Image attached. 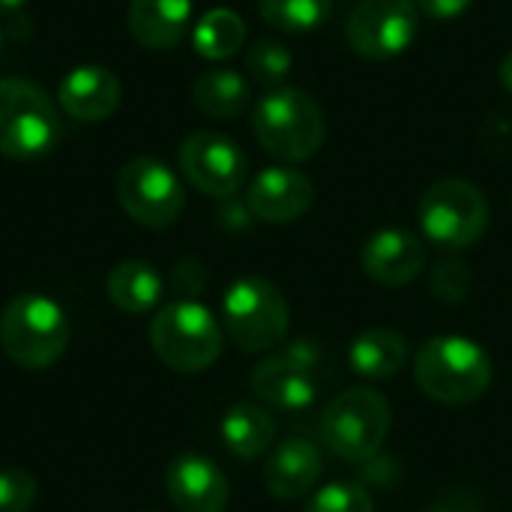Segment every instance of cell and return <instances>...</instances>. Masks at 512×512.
<instances>
[{"mask_svg": "<svg viewBox=\"0 0 512 512\" xmlns=\"http://www.w3.org/2000/svg\"><path fill=\"white\" fill-rule=\"evenodd\" d=\"M492 357L465 336H435L420 345L414 360L417 387L441 405H468L492 384Z\"/></svg>", "mask_w": 512, "mask_h": 512, "instance_id": "obj_1", "label": "cell"}, {"mask_svg": "<svg viewBox=\"0 0 512 512\" xmlns=\"http://www.w3.org/2000/svg\"><path fill=\"white\" fill-rule=\"evenodd\" d=\"M252 132L273 159L306 162L321 150L327 138V120L321 105L306 90L276 87L267 90L255 105Z\"/></svg>", "mask_w": 512, "mask_h": 512, "instance_id": "obj_2", "label": "cell"}, {"mask_svg": "<svg viewBox=\"0 0 512 512\" xmlns=\"http://www.w3.org/2000/svg\"><path fill=\"white\" fill-rule=\"evenodd\" d=\"M69 336L72 327L63 306L45 294H18L0 312V348L21 369L54 366Z\"/></svg>", "mask_w": 512, "mask_h": 512, "instance_id": "obj_3", "label": "cell"}, {"mask_svg": "<svg viewBox=\"0 0 512 512\" xmlns=\"http://www.w3.org/2000/svg\"><path fill=\"white\" fill-rule=\"evenodd\" d=\"M393 426V408L372 387L339 393L321 414V438L327 450L351 465H366L381 456Z\"/></svg>", "mask_w": 512, "mask_h": 512, "instance_id": "obj_4", "label": "cell"}, {"mask_svg": "<svg viewBox=\"0 0 512 512\" xmlns=\"http://www.w3.org/2000/svg\"><path fill=\"white\" fill-rule=\"evenodd\" d=\"M150 345L168 369L198 375L219 360L222 327L207 306L195 300H174L150 321Z\"/></svg>", "mask_w": 512, "mask_h": 512, "instance_id": "obj_5", "label": "cell"}, {"mask_svg": "<svg viewBox=\"0 0 512 512\" xmlns=\"http://www.w3.org/2000/svg\"><path fill=\"white\" fill-rule=\"evenodd\" d=\"M222 321L228 339L246 354H264L285 342L291 309L285 294L261 276L231 282L222 297Z\"/></svg>", "mask_w": 512, "mask_h": 512, "instance_id": "obj_6", "label": "cell"}, {"mask_svg": "<svg viewBox=\"0 0 512 512\" xmlns=\"http://www.w3.org/2000/svg\"><path fill=\"white\" fill-rule=\"evenodd\" d=\"M420 231L441 249H468L474 246L492 219L486 195L459 177H447L432 183L417 207Z\"/></svg>", "mask_w": 512, "mask_h": 512, "instance_id": "obj_7", "label": "cell"}, {"mask_svg": "<svg viewBox=\"0 0 512 512\" xmlns=\"http://www.w3.org/2000/svg\"><path fill=\"white\" fill-rule=\"evenodd\" d=\"M60 138L54 102L24 78H0V156L39 159Z\"/></svg>", "mask_w": 512, "mask_h": 512, "instance_id": "obj_8", "label": "cell"}, {"mask_svg": "<svg viewBox=\"0 0 512 512\" xmlns=\"http://www.w3.org/2000/svg\"><path fill=\"white\" fill-rule=\"evenodd\" d=\"M114 189L126 216L144 228L174 225L186 204V192L177 174L153 156L129 159L120 168Z\"/></svg>", "mask_w": 512, "mask_h": 512, "instance_id": "obj_9", "label": "cell"}, {"mask_svg": "<svg viewBox=\"0 0 512 512\" xmlns=\"http://www.w3.org/2000/svg\"><path fill=\"white\" fill-rule=\"evenodd\" d=\"M348 45L366 60H390L411 48L420 33L414 0H360L345 24Z\"/></svg>", "mask_w": 512, "mask_h": 512, "instance_id": "obj_10", "label": "cell"}, {"mask_svg": "<svg viewBox=\"0 0 512 512\" xmlns=\"http://www.w3.org/2000/svg\"><path fill=\"white\" fill-rule=\"evenodd\" d=\"M318 360H321L318 345L309 339H297L285 351L261 360L252 369L249 384L261 402L279 411H306L318 399V378H315Z\"/></svg>", "mask_w": 512, "mask_h": 512, "instance_id": "obj_11", "label": "cell"}, {"mask_svg": "<svg viewBox=\"0 0 512 512\" xmlns=\"http://www.w3.org/2000/svg\"><path fill=\"white\" fill-rule=\"evenodd\" d=\"M180 168L186 180L210 198H231L249 174L246 153L228 135L210 129L183 138Z\"/></svg>", "mask_w": 512, "mask_h": 512, "instance_id": "obj_12", "label": "cell"}, {"mask_svg": "<svg viewBox=\"0 0 512 512\" xmlns=\"http://www.w3.org/2000/svg\"><path fill=\"white\" fill-rule=\"evenodd\" d=\"M312 201H315V186L297 168H267L249 183L246 192V207L252 219L267 225H288L306 216Z\"/></svg>", "mask_w": 512, "mask_h": 512, "instance_id": "obj_13", "label": "cell"}, {"mask_svg": "<svg viewBox=\"0 0 512 512\" xmlns=\"http://www.w3.org/2000/svg\"><path fill=\"white\" fill-rule=\"evenodd\" d=\"M360 267L369 279L381 285L390 288L411 285L426 267L423 240L408 228H381L363 243Z\"/></svg>", "mask_w": 512, "mask_h": 512, "instance_id": "obj_14", "label": "cell"}, {"mask_svg": "<svg viewBox=\"0 0 512 512\" xmlns=\"http://www.w3.org/2000/svg\"><path fill=\"white\" fill-rule=\"evenodd\" d=\"M165 492L180 512H225L228 477L204 456L183 453L165 471Z\"/></svg>", "mask_w": 512, "mask_h": 512, "instance_id": "obj_15", "label": "cell"}, {"mask_svg": "<svg viewBox=\"0 0 512 512\" xmlns=\"http://www.w3.org/2000/svg\"><path fill=\"white\" fill-rule=\"evenodd\" d=\"M57 99L69 117L81 123H99L120 108V78L105 66L84 63L63 75Z\"/></svg>", "mask_w": 512, "mask_h": 512, "instance_id": "obj_16", "label": "cell"}, {"mask_svg": "<svg viewBox=\"0 0 512 512\" xmlns=\"http://www.w3.org/2000/svg\"><path fill=\"white\" fill-rule=\"evenodd\" d=\"M321 450L306 438H288L273 447L264 465V486L276 501H300L321 480Z\"/></svg>", "mask_w": 512, "mask_h": 512, "instance_id": "obj_17", "label": "cell"}, {"mask_svg": "<svg viewBox=\"0 0 512 512\" xmlns=\"http://www.w3.org/2000/svg\"><path fill=\"white\" fill-rule=\"evenodd\" d=\"M192 21V0H132L129 30L138 45L150 51L174 48Z\"/></svg>", "mask_w": 512, "mask_h": 512, "instance_id": "obj_18", "label": "cell"}, {"mask_svg": "<svg viewBox=\"0 0 512 512\" xmlns=\"http://www.w3.org/2000/svg\"><path fill=\"white\" fill-rule=\"evenodd\" d=\"M408 363V339L399 330L375 327L360 333L348 348V366L366 381H387Z\"/></svg>", "mask_w": 512, "mask_h": 512, "instance_id": "obj_19", "label": "cell"}, {"mask_svg": "<svg viewBox=\"0 0 512 512\" xmlns=\"http://www.w3.org/2000/svg\"><path fill=\"white\" fill-rule=\"evenodd\" d=\"M108 300L126 315H144L162 300V276L147 261H120L108 273Z\"/></svg>", "mask_w": 512, "mask_h": 512, "instance_id": "obj_20", "label": "cell"}, {"mask_svg": "<svg viewBox=\"0 0 512 512\" xmlns=\"http://www.w3.org/2000/svg\"><path fill=\"white\" fill-rule=\"evenodd\" d=\"M249 81L234 69H207L192 84V102L204 117L234 120L249 108Z\"/></svg>", "mask_w": 512, "mask_h": 512, "instance_id": "obj_21", "label": "cell"}, {"mask_svg": "<svg viewBox=\"0 0 512 512\" xmlns=\"http://www.w3.org/2000/svg\"><path fill=\"white\" fill-rule=\"evenodd\" d=\"M222 441L237 459H258L276 441V423L267 408L240 402L222 417Z\"/></svg>", "mask_w": 512, "mask_h": 512, "instance_id": "obj_22", "label": "cell"}, {"mask_svg": "<svg viewBox=\"0 0 512 512\" xmlns=\"http://www.w3.org/2000/svg\"><path fill=\"white\" fill-rule=\"evenodd\" d=\"M246 42V24L231 9H210L192 30V45L204 60H228Z\"/></svg>", "mask_w": 512, "mask_h": 512, "instance_id": "obj_23", "label": "cell"}, {"mask_svg": "<svg viewBox=\"0 0 512 512\" xmlns=\"http://www.w3.org/2000/svg\"><path fill=\"white\" fill-rule=\"evenodd\" d=\"M333 0H258V12L267 24L285 33H306L330 18Z\"/></svg>", "mask_w": 512, "mask_h": 512, "instance_id": "obj_24", "label": "cell"}, {"mask_svg": "<svg viewBox=\"0 0 512 512\" xmlns=\"http://www.w3.org/2000/svg\"><path fill=\"white\" fill-rule=\"evenodd\" d=\"M294 57L279 39H258L246 51V72L267 90L282 87V81L291 75Z\"/></svg>", "mask_w": 512, "mask_h": 512, "instance_id": "obj_25", "label": "cell"}, {"mask_svg": "<svg viewBox=\"0 0 512 512\" xmlns=\"http://www.w3.org/2000/svg\"><path fill=\"white\" fill-rule=\"evenodd\" d=\"M306 512H375V504L360 483H330L312 495Z\"/></svg>", "mask_w": 512, "mask_h": 512, "instance_id": "obj_26", "label": "cell"}, {"mask_svg": "<svg viewBox=\"0 0 512 512\" xmlns=\"http://www.w3.org/2000/svg\"><path fill=\"white\" fill-rule=\"evenodd\" d=\"M429 285H432V294L438 300H444V303H462L468 297V291H471V267L465 261H459L456 255L441 258L432 267Z\"/></svg>", "mask_w": 512, "mask_h": 512, "instance_id": "obj_27", "label": "cell"}, {"mask_svg": "<svg viewBox=\"0 0 512 512\" xmlns=\"http://www.w3.org/2000/svg\"><path fill=\"white\" fill-rule=\"evenodd\" d=\"M36 501V480L21 468L0 471V512H30Z\"/></svg>", "mask_w": 512, "mask_h": 512, "instance_id": "obj_28", "label": "cell"}, {"mask_svg": "<svg viewBox=\"0 0 512 512\" xmlns=\"http://www.w3.org/2000/svg\"><path fill=\"white\" fill-rule=\"evenodd\" d=\"M426 512H486V507H483V501L474 492L456 489V492L441 495Z\"/></svg>", "mask_w": 512, "mask_h": 512, "instance_id": "obj_29", "label": "cell"}, {"mask_svg": "<svg viewBox=\"0 0 512 512\" xmlns=\"http://www.w3.org/2000/svg\"><path fill=\"white\" fill-rule=\"evenodd\" d=\"M474 0H414V6L426 15V18H435V21H453L459 18Z\"/></svg>", "mask_w": 512, "mask_h": 512, "instance_id": "obj_30", "label": "cell"}, {"mask_svg": "<svg viewBox=\"0 0 512 512\" xmlns=\"http://www.w3.org/2000/svg\"><path fill=\"white\" fill-rule=\"evenodd\" d=\"M498 78H501L504 90H510L512 93V51H507V57L501 60V66H498Z\"/></svg>", "mask_w": 512, "mask_h": 512, "instance_id": "obj_31", "label": "cell"}, {"mask_svg": "<svg viewBox=\"0 0 512 512\" xmlns=\"http://www.w3.org/2000/svg\"><path fill=\"white\" fill-rule=\"evenodd\" d=\"M27 0H0V12H15V9H21Z\"/></svg>", "mask_w": 512, "mask_h": 512, "instance_id": "obj_32", "label": "cell"}, {"mask_svg": "<svg viewBox=\"0 0 512 512\" xmlns=\"http://www.w3.org/2000/svg\"><path fill=\"white\" fill-rule=\"evenodd\" d=\"M0 51H3V30H0Z\"/></svg>", "mask_w": 512, "mask_h": 512, "instance_id": "obj_33", "label": "cell"}]
</instances>
